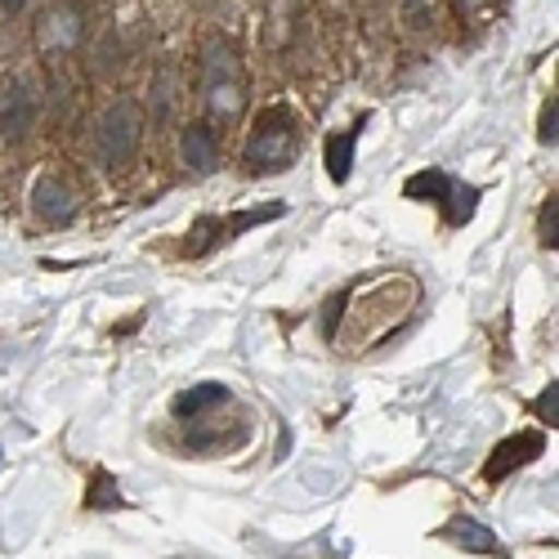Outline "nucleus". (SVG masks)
Wrapping results in <instances>:
<instances>
[{"label": "nucleus", "mask_w": 559, "mask_h": 559, "mask_svg": "<svg viewBox=\"0 0 559 559\" xmlns=\"http://www.w3.org/2000/svg\"><path fill=\"white\" fill-rule=\"evenodd\" d=\"M416 305H421V283L412 273H385L377 283H362L328 305V341L345 358H362L367 349L403 332Z\"/></svg>", "instance_id": "obj_1"}, {"label": "nucleus", "mask_w": 559, "mask_h": 559, "mask_svg": "<svg viewBox=\"0 0 559 559\" xmlns=\"http://www.w3.org/2000/svg\"><path fill=\"white\" fill-rule=\"evenodd\" d=\"M126 497L117 488V479L108 471H95L90 475V488H85V510H121Z\"/></svg>", "instance_id": "obj_15"}, {"label": "nucleus", "mask_w": 559, "mask_h": 559, "mask_svg": "<svg viewBox=\"0 0 559 559\" xmlns=\"http://www.w3.org/2000/svg\"><path fill=\"white\" fill-rule=\"evenodd\" d=\"M76 206H81V198H76V189L63 179V175H40L36 179V189H32V211L45 219V224H68L72 215H76Z\"/></svg>", "instance_id": "obj_10"}, {"label": "nucleus", "mask_w": 559, "mask_h": 559, "mask_svg": "<svg viewBox=\"0 0 559 559\" xmlns=\"http://www.w3.org/2000/svg\"><path fill=\"white\" fill-rule=\"evenodd\" d=\"M300 153H305V121H300V112L292 104L260 108L251 130H247V148H242L247 170H255V175L292 170Z\"/></svg>", "instance_id": "obj_3"}, {"label": "nucleus", "mask_w": 559, "mask_h": 559, "mask_svg": "<svg viewBox=\"0 0 559 559\" xmlns=\"http://www.w3.org/2000/svg\"><path fill=\"white\" fill-rule=\"evenodd\" d=\"M533 416H537L542 426H555V421H559V381H550V385L533 399Z\"/></svg>", "instance_id": "obj_17"}, {"label": "nucleus", "mask_w": 559, "mask_h": 559, "mask_svg": "<svg viewBox=\"0 0 559 559\" xmlns=\"http://www.w3.org/2000/svg\"><path fill=\"white\" fill-rule=\"evenodd\" d=\"M32 126H36V95H32L23 81L5 85V95H0V134L19 139V134H27Z\"/></svg>", "instance_id": "obj_11"}, {"label": "nucleus", "mask_w": 559, "mask_h": 559, "mask_svg": "<svg viewBox=\"0 0 559 559\" xmlns=\"http://www.w3.org/2000/svg\"><path fill=\"white\" fill-rule=\"evenodd\" d=\"M202 99L211 108V117L219 121H233L242 112V99H247V81H242V63H238V50L224 40L211 45V59H206V81H202Z\"/></svg>", "instance_id": "obj_4"}, {"label": "nucleus", "mask_w": 559, "mask_h": 559, "mask_svg": "<svg viewBox=\"0 0 559 559\" xmlns=\"http://www.w3.org/2000/svg\"><path fill=\"white\" fill-rule=\"evenodd\" d=\"M175 421L183 430V443L202 456H215V452H228L247 439V416L238 407V399L228 394V385L219 381H202L193 390L175 394Z\"/></svg>", "instance_id": "obj_2"}, {"label": "nucleus", "mask_w": 559, "mask_h": 559, "mask_svg": "<svg viewBox=\"0 0 559 559\" xmlns=\"http://www.w3.org/2000/svg\"><path fill=\"white\" fill-rule=\"evenodd\" d=\"M85 36V0H55L40 14V45L45 50H72Z\"/></svg>", "instance_id": "obj_9"}, {"label": "nucleus", "mask_w": 559, "mask_h": 559, "mask_svg": "<svg viewBox=\"0 0 559 559\" xmlns=\"http://www.w3.org/2000/svg\"><path fill=\"white\" fill-rule=\"evenodd\" d=\"M179 153H183V162H189L193 170H215V162H219V134H215V126L211 121H193L189 130H183V144H179Z\"/></svg>", "instance_id": "obj_12"}, {"label": "nucleus", "mask_w": 559, "mask_h": 559, "mask_svg": "<svg viewBox=\"0 0 559 559\" xmlns=\"http://www.w3.org/2000/svg\"><path fill=\"white\" fill-rule=\"evenodd\" d=\"M27 10V0H0V14H5V19H19Z\"/></svg>", "instance_id": "obj_20"}, {"label": "nucleus", "mask_w": 559, "mask_h": 559, "mask_svg": "<svg viewBox=\"0 0 559 559\" xmlns=\"http://www.w3.org/2000/svg\"><path fill=\"white\" fill-rule=\"evenodd\" d=\"M403 193H407L412 202H439V206L448 211V224H465V219L475 215V206H479V189H471V183H456V179L443 175V170L412 175V179L403 183Z\"/></svg>", "instance_id": "obj_5"}, {"label": "nucleus", "mask_w": 559, "mask_h": 559, "mask_svg": "<svg viewBox=\"0 0 559 559\" xmlns=\"http://www.w3.org/2000/svg\"><path fill=\"white\" fill-rule=\"evenodd\" d=\"M139 130H144V112H139L134 99H121V104H112L104 112V121H99V153H104V162L112 170L130 166V157L139 148Z\"/></svg>", "instance_id": "obj_7"}, {"label": "nucleus", "mask_w": 559, "mask_h": 559, "mask_svg": "<svg viewBox=\"0 0 559 559\" xmlns=\"http://www.w3.org/2000/svg\"><path fill=\"white\" fill-rule=\"evenodd\" d=\"M439 537H443V542H452V546H461V550H471V555H497V550H501V542L492 537V528H488V524L465 520V515L448 520V524L439 528Z\"/></svg>", "instance_id": "obj_13"}, {"label": "nucleus", "mask_w": 559, "mask_h": 559, "mask_svg": "<svg viewBox=\"0 0 559 559\" xmlns=\"http://www.w3.org/2000/svg\"><path fill=\"white\" fill-rule=\"evenodd\" d=\"M555 215H559V198L550 193V198L542 202V211H537V242H542L546 251H555V242H559V238H555Z\"/></svg>", "instance_id": "obj_16"}, {"label": "nucleus", "mask_w": 559, "mask_h": 559, "mask_svg": "<svg viewBox=\"0 0 559 559\" xmlns=\"http://www.w3.org/2000/svg\"><path fill=\"white\" fill-rule=\"evenodd\" d=\"M537 139H542V144H555V99L542 108V126H537Z\"/></svg>", "instance_id": "obj_19"}, {"label": "nucleus", "mask_w": 559, "mask_h": 559, "mask_svg": "<svg viewBox=\"0 0 559 559\" xmlns=\"http://www.w3.org/2000/svg\"><path fill=\"white\" fill-rule=\"evenodd\" d=\"M542 448H546V435H542V430H520V435L501 439V443L492 448V456L484 461V484H501V479H510V475L520 471V465L537 461Z\"/></svg>", "instance_id": "obj_8"}, {"label": "nucleus", "mask_w": 559, "mask_h": 559, "mask_svg": "<svg viewBox=\"0 0 559 559\" xmlns=\"http://www.w3.org/2000/svg\"><path fill=\"white\" fill-rule=\"evenodd\" d=\"M283 211H287L283 202H273V206H255V211L228 215V219H219V215H202V219L189 228V242H183V255H206V251H215V247L233 242L238 233H247V228H255V224H264V219H277Z\"/></svg>", "instance_id": "obj_6"}, {"label": "nucleus", "mask_w": 559, "mask_h": 559, "mask_svg": "<svg viewBox=\"0 0 559 559\" xmlns=\"http://www.w3.org/2000/svg\"><path fill=\"white\" fill-rule=\"evenodd\" d=\"M358 130H362V126H349V130H336V134L328 139V175H332L336 183H345V179H349V170H354Z\"/></svg>", "instance_id": "obj_14"}, {"label": "nucleus", "mask_w": 559, "mask_h": 559, "mask_svg": "<svg viewBox=\"0 0 559 559\" xmlns=\"http://www.w3.org/2000/svg\"><path fill=\"white\" fill-rule=\"evenodd\" d=\"M492 10H497V0H456V14L465 23H484Z\"/></svg>", "instance_id": "obj_18"}]
</instances>
